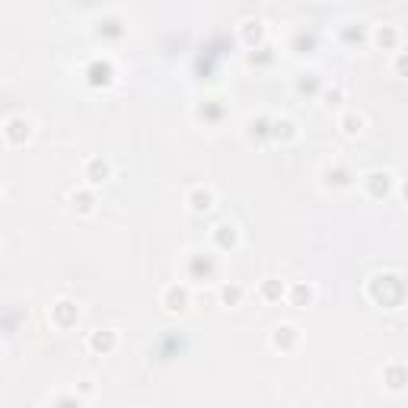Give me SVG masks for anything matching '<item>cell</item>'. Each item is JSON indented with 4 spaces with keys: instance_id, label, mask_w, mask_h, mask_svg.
Segmentation results:
<instances>
[{
    "instance_id": "6da1fadb",
    "label": "cell",
    "mask_w": 408,
    "mask_h": 408,
    "mask_svg": "<svg viewBox=\"0 0 408 408\" xmlns=\"http://www.w3.org/2000/svg\"><path fill=\"white\" fill-rule=\"evenodd\" d=\"M185 272H189L191 281H211L217 274V258L204 249H191L185 256Z\"/></svg>"
},
{
    "instance_id": "7a4b0ae2",
    "label": "cell",
    "mask_w": 408,
    "mask_h": 408,
    "mask_svg": "<svg viewBox=\"0 0 408 408\" xmlns=\"http://www.w3.org/2000/svg\"><path fill=\"white\" fill-rule=\"evenodd\" d=\"M84 77H86V84H90V86H96V90H106V86L115 84L118 70H115V61L112 58H93L90 64H86Z\"/></svg>"
},
{
    "instance_id": "3957f363",
    "label": "cell",
    "mask_w": 408,
    "mask_h": 408,
    "mask_svg": "<svg viewBox=\"0 0 408 408\" xmlns=\"http://www.w3.org/2000/svg\"><path fill=\"white\" fill-rule=\"evenodd\" d=\"M0 134H3V141H7L10 147H23L26 141L32 137V121L26 118V115H13V118L3 121Z\"/></svg>"
},
{
    "instance_id": "277c9868",
    "label": "cell",
    "mask_w": 408,
    "mask_h": 408,
    "mask_svg": "<svg viewBox=\"0 0 408 408\" xmlns=\"http://www.w3.org/2000/svg\"><path fill=\"white\" fill-rule=\"evenodd\" d=\"M159 306L166 313H185L191 306V290L185 284H169L163 294H159Z\"/></svg>"
},
{
    "instance_id": "5b68a950",
    "label": "cell",
    "mask_w": 408,
    "mask_h": 408,
    "mask_svg": "<svg viewBox=\"0 0 408 408\" xmlns=\"http://www.w3.org/2000/svg\"><path fill=\"white\" fill-rule=\"evenodd\" d=\"M84 179H86V185H106L109 179H112V163H109L106 157H90L84 163Z\"/></svg>"
},
{
    "instance_id": "8992f818",
    "label": "cell",
    "mask_w": 408,
    "mask_h": 408,
    "mask_svg": "<svg viewBox=\"0 0 408 408\" xmlns=\"http://www.w3.org/2000/svg\"><path fill=\"white\" fill-rule=\"evenodd\" d=\"M297 345H300V329L290 322L278 325L272 332V348L281 351V354H290V351H297Z\"/></svg>"
},
{
    "instance_id": "52a82bcc",
    "label": "cell",
    "mask_w": 408,
    "mask_h": 408,
    "mask_svg": "<svg viewBox=\"0 0 408 408\" xmlns=\"http://www.w3.org/2000/svg\"><path fill=\"white\" fill-rule=\"evenodd\" d=\"M86 348L99 357L112 354V351L118 348V332H115V329H96V332H90V338H86Z\"/></svg>"
},
{
    "instance_id": "ba28073f",
    "label": "cell",
    "mask_w": 408,
    "mask_h": 408,
    "mask_svg": "<svg viewBox=\"0 0 408 408\" xmlns=\"http://www.w3.org/2000/svg\"><path fill=\"white\" fill-rule=\"evenodd\" d=\"M185 204H189L191 214H207L217 204V195H214V189H207V185H195V189L185 195Z\"/></svg>"
},
{
    "instance_id": "9c48e42d",
    "label": "cell",
    "mask_w": 408,
    "mask_h": 408,
    "mask_svg": "<svg viewBox=\"0 0 408 408\" xmlns=\"http://www.w3.org/2000/svg\"><path fill=\"white\" fill-rule=\"evenodd\" d=\"M211 242L220 252H233L236 246H240V227H236V223H217V227L211 230Z\"/></svg>"
},
{
    "instance_id": "30bf717a",
    "label": "cell",
    "mask_w": 408,
    "mask_h": 408,
    "mask_svg": "<svg viewBox=\"0 0 408 408\" xmlns=\"http://www.w3.org/2000/svg\"><path fill=\"white\" fill-rule=\"evenodd\" d=\"M77 319H80V306H77L74 300H58L52 306V322L58 325V329H74Z\"/></svg>"
},
{
    "instance_id": "8fae6325",
    "label": "cell",
    "mask_w": 408,
    "mask_h": 408,
    "mask_svg": "<svg viewBox=\"0 0 408 408\" xmlns=\"http://www.w3.org/2000/svg\"><path fill=\"white\" fill-rule=\"evenodd\" d=\"M351 179H354V175H351V169L345 166V163H329V166L322 169V182H325V185H329L332 191L348 189Z\"/></svg>"
},
{
    "instance_id": "7c38bea8",
    "label": "cell",
    "mask_w": 408,
    "mask_h": 408,
    "mask_svg": "<svg viewBox=\"0 0 408 408\" xmlns=\"http://www.w3.org/2000/svg\"><path fill=\"white\" fill-rule=\"evenodd\" d=\"M268 134H272L278 144H294L297 137H300V128H297L294 118H284V115H281V118H272V131H268Z\"/></svg>"
},
{
    "instance_id": "4fadbf2b",
    "label": "cell",
    "mask_w": 408,
    "mask_h": 408,
    "mask_svg": "<svg viewBox=\"0 0 408 408\" xmlns=\"http://www.w3.org/2000/svg\"><path fill=\"white\" fill-rule=\"evenodd\" d=\"M96 36L99 38H125L128 36V23H125V19H121V16H102V19H99L96 23Z\"/></svg>"
},
{
    "instance_id": "5bb4252c",
    "label": "cell",
    "mask_w": 408,
    "mask_h": 408,
    "mask_svg": "<svg viewBox=\"0 0 408 408\" xmlns=\"http://www.w3.org/2000/svg\"><path fill=\"white\" fill-rule=\"evenodd\" d=\"M363 189H367V195L370 198H383L389 195V189H393V173H370V175H363Z\"/></svg>"
},
{
    "instance_id": "9a60e30c",
    "label": "cell",
    "mask_w": 408,
    "mask_h": 408,
    "mask_svg": "<svg viewBox=\"0 0 408 408\" xmlns=\"http://www.w3.org/2000/svg\"><path fill=\"white\" fill-rule=\"evenodd\" d=\"M288 303L294 306V310H306V306H313V300H316V288L313 284H294V288H288Z\"/></svg>"
},
{
    "instance_id": "2e32d148",
    "label": "cell",
    "mask_w": 408,
    "mask_h": 408,
    "mask_svg": "<svg viewBox=\"0 0 408 408\" xmlns=\"http://www.w3.org/2000/svg\"><path fill=\"white\" fill-rule=\"evenodd\" d=\"M284 294H288V288H284V281H278V278H265L262 288H258L262 303H281L284 300Z\"/></svg>"
},
{
    "instance_id": "e0dca14e",
    "label": "cell",
    "mask_w": 408,
    "mask_h": 408,
    "mask_svg": "<svg viewBox=\"0 0 408 408\" xmlns=\"http://www.w3.org/2000/svg\"><path fill=\"white\" fill-rule=\"evenodd\" d=\"M70 207H74L77 214H84V217H90L93 211H96V195H93L90 189H80L70 195Z\"/></svg>"
},
{
    "instance_id": "ac0fdd59",
    "label": "cell",
    "mask_w": 408,
    "mask_h": 408,
    "mask_svg": "<svg viewBox=\"0 0 408 408\" xmlns=\"http://www.w3.org/2000/svg\"><path fill=\"white\" fill-rule=\"evenodd\" d=\"M383 379H386V389H393V393H402L405 389V363H389L383 370Z\"/></svg>"
},
{
    "instance_id": "d6986e66",
    "label": "cell",
    "mask_w": 408,
    "mask_h": 408,
    "mask_svg": "<svg viewBox=\"0 0 408 408\" xmlns=\"http://www.w3.org/2000/svg\"><path fill=\"white\" fill-rule=\"evenodd\" d=\"M242 42L249 48H256V45H262V38H265V26L258 23V19H242Z\"/></svg>"
},
{
    "instance_id": "ffe728a7",
    "label": "cell",
    "mask_w": 408,
    "mask_h": 408,
    "mask_svg": "<svg viewBox=\"0 0 408 408\" xmlns=\"http://www.w3.org/2000/svg\"><path fill=\"white\" fill-rule=\"evenodd\" d=\"M363 125H367V121H363L361 112H345L341 115V121H338V128H341V134L345 137H357L363 131Z\"/></svg>"
},
{
    "instance_id": "44dd1931",
    "label": "cell",
    "mask_w": 408,
    "mask_h": 408,
    "mask_svg": "<svg viewBox=\"0 0 408 408\" xmlns=\"http://www.w3.org/2000/svg\"><path fill=\"white\" fill-rule=\"evenodd\" d=\"M242 297H246V288H242V284H223V288H220V303H223V306H240Z\"/></svg>"
},
{
    "instance_id": "7402d4cb",
    "label": "cell",
    "mask_w": 408,
    "mask_h": 408,
    "mask_svg": "<svg viewBox=\"0 0 408 408\" xmlns=\"http://www.w3.org/2000/svg\"><path fill=\"white\" fill-rule=\"evenodd\" d=\"M373 42H377L379 48H395V45H399V29H393V26H383V29H377Z\"/></svg>"
},
{
    "instance_id": "603a6c76",
    "label": "cell",
    "mask_w": 408,
    "mask_h": 408,
    "mask_svg": "<svg viewBox=\"0 0 408 408\" xmlns=\"http://www.w3.org/2000/svg\"><path fill=\"white\" fill-rule=\"evenodd\" d=\"M341 96H345V90H341V86H335V90H329V93H325V99H329L332 106H335V102H338Z\"/></svg>"
},
{
    "instance_id": "cb8c5ba5",
    "label": "cell",
    "mask_w": 408,
    "mask_h": 408,
    "mask_svg": "<svg viewBox=\"0 0 408 408\" xmlns=\"http://www.w3.org/2000/svg\"><path fill=\"white\" fill-rule=\"evenodd\" d=\"M3 354H7V351H3V345H0V363H3Z\"/></svg>"
}]
</instances>
